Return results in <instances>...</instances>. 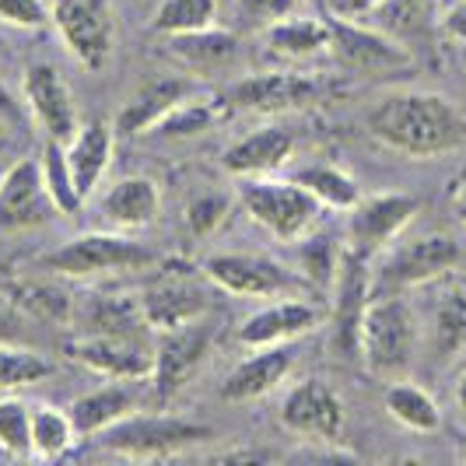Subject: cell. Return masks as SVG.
I'll return each instance as SVG.
<instances>
[{"label":"cell","mask_w":466,"mask_h":466,"mask_svg":"<svg viewBox=\"0 0 466 466\" xmlns=\"http://www.w3.org/2000/svg\"><path fill=\"white\" fill-rule=\"evenodd\" d=\"M299 0H238V7L249 15V18H259V22H278L284 15H291Z\"/></svg>","instance_id":"7bdbcfd3"},{"label":"cell","mask_w":466,"mask_h":466,"mask_svg":"<svg viewBox=\"0 0 466 466\" xmlns=\"http://www.w3.org/2000/svg\"><path fill=\"white\" fill-rule=\"evenodd\" d=\"M463 463H466V452H463Z\"/></svg>","instance_id":"f907efd6"},{"label":"cell","mask_w":466,"mask_h":466,"mask_svg":"<svg viewBox=\"0 0 466 466\" xmlns=\"http://www.w3.org/2000/svg\"><path fill=\"white\" fill-rule=\"evenodd\" d=\"M365 127L382 147L418 162L452 155L466 144L463 109L445 95L420 88L386 92L365 113Z\"/></svg>","instance_id":"6da1fadb"},{"label":"cell","mask_w":466,"mask_h":466,"mask_svg":"<svg viewBox=\"0 0 466 466\" xmlns=\"http://www.w3.org/2000/svg\"><path fill=\"white\" fill-rule=\"evenodd\" d=\"M168 49L193 74H214V70H225L238 56V39L228 28L210 25V28L187 32V35H168Z\"/></svg>","instance_id":"4316f807"},{"label":"cell","mask_w":466,"mask_h":466,"mask_svg":"<svg viewBox=\"0 0 466 466\" xmlns=\"http://www.w3.org/2000/svg\"><path fill=\"white\" fill-rule=\"evenodd\" d=\"M329 295H333V302H329V323H333L329 348H337L340 358H358V329H361L365 309L375 295L369 257L344 246V257L337 267V278L329 284Z\"/></svg>","instance_id":"8fae6325"},{"label":"cell","mask_w":466,"mask_h":466,"mask_svg":"<svg viewBox=\"0 0 466 466\" xmlns=\"http://www.w3.org/2000/svg\"><path fill=\"white\" fill-rule=\"evenodd\" d=\"M439 4L442 0H382L369 18L382 32L397 35L400 43H410V39H424L431 28H439V18H442Z\"/></svg>","instance_id":"f546056e"},{"label":"cell","mask_w":466,"mask_h":466,"mask_svg":"<svg viewBox=\"0 0 466 466\" xmlns=\"http://www.w3.org/2000/svg\"><path fill=\"white\" fill-rule=\"evenodd\" d=\"M210 340H214V329H210L204 316L189 319V323L176 329H162V340L155 344V372H151L155 397L172 400L187 386L189 379L197 375V369L204 365Z\"/></svg>","instance_id":"4fadbf2b"},{"label":"cell","mask_w":466,"mask_h":466,"mask_svg":"<svg viewBox=\"0 0 466 466\" xmlns=\"http://www.w3.org/2000/svg\"><path fill=\"white\" fill-rule=\"evenodd\" d=\"M340 257H344V242H329L327 235H305V238H299L295 270L316 291H329V284L337 278V267H340Z\"/></svg>","instance_id":"e575fe53"},{"label":"cell","mask_w":466,"mask_h":466,"mask_svg":"<svg viewBox=\"0 0 466 466\" xmlns=\"http://www.w3.org/2000/svg\"><path fill=\"white\" fill-rule=\"evenodd\" d=\"M228 208H232V200H228V197H218V193L193 200V204H189V210H187L189 232H193V235L218 232V228L225 225V218H228Z\"/></svg>","instance_id":"60d3db41"},{"label":"cell","mask_w":466,"mask_h":466,"mask_svg":"<svg viewBox=\"0 0 466 466\" xmlns=\"http://www.w3.org/2000/svg\"><path fill=\"white\" fill-rule=\"evenodd\" d=\"M418 197L410 193H372L361 197L348 210V249L361 257H379L382 249H390L400 235L410 228V221L418 218Z\"/></svg>","instance_id":"30bf717a"},{"label":"cell","mask_w":466,"mask_h":466,"mask_svg":"<svg viewBox=\"0 0 466 466\" xmlns=\"http://www.w3.org/2000/svg\"><path fill=\"white\" fill-rule=\"evenodd\" d=\"M60 210L43 187L39 158H22L0 176V235L32 232Z\"/></svg>","instance_id":"5bb4252c"},{"label":"cell","mask_w":466,"mask_h":466,"mask_svg":"<svg viewBox=\"0 0 466 466\" xmlns=\"http://www.w3.org/2000/svg\"><path fill=\"white\" fill-rule=\"evenodd\" d=\"M439 28L452 43L466 46V0H449L442 7V18H439Z\"/></svg>","instance_id":"ee69618b"},{"label":"cell","mask_w":466,"mask_h":466,"mask_svg":"<svg viewBox=\"0 0 466 466\" xmlns=\"http://www.w3.org/2000/svg\"><path fill=\"white\" fill-rule=\"evenodd\" d=\"M428 344L439 361H452L466 350V288L456 284L449 288L431 309V327H428Z\"/></svg>","instance_id":"f1b7e54d"},{"label":"cell","mask_w":466,"mask_h":466,"mask_svg":"<svg viewBox=\"0 0 466 466\" xmlns=\"http://www.w3.org/2000/svg\"><path fill=\"white\" fill-rule=\"evenodd\" d=\"M291 155H295V134L288 127H263V130H253V134L228 144L221 165H225V172H232L235 179L274 176L280 165H288Z\"/></svg>","instance_id":"7402d4cb"},{"label":"cell","mask_w":466,"mask_h":466,"mask_svg":"<svg viewBox=\"0 0 466 466\" xmlns=\"http://www.w3.org/2000/svg\"><path fill=\"white\" fill-rule=\"evenodd\" d=\"M327 319V309L312 299H274L270 305L257 309L253 316L242 319L238 327V344L242 348H274V344H288L302 333H312L316 327H323Z\"/></svg>","instance_id":"ac0fdd59"},{"label":"cell","mask_w":466,"mask_h":466,"mask_svg":"<svg viewBox=\"0 0 466 466\" xmlns=\"http://www.w3.org/2000/svg\"><path fill=\"white\" fill-rule=\"evenodd\" d=\"M67 147V162H70V176H74V187L81 193V200H88L102 176L109 172L113 165V147H116V134L109 130V123H85L77 127V134L64 144Z\"/></svg>","instance_id":"cb8c5ba5"},{"label":"cell","mask_w":466,"mask_h":466,"mask_svg":"<svg viewBox=\"0 0 466 466\" xmlns=\"http://www.w3.org/2000/svg\"><path fill=\"white\" fill-rule=\"evenodd\" d=\"M295 365V354L288 344H274V348H253L249 358H242L235 365L225 386H221V400L225 403H249L267 393H274L280 382L288 379Z\"/></svg>","instance_id":"ffe728a7"},{"label":"cell","mask_w":466,"mask_h":466,"mask_svg":"<svg viewBox=\"0 0 466 466\" xmlns=\"http://www.w3.org/2000/svg\"><path fill=\"white\" fill-rule=\"evenodd\" d=\"M379 270H372L375 295H403L410 288H424L460 267V246L445 232H420L403 238L400 235L390 249L379 253Z\"/></svg>","instance_id":"3957f363"},{"label":"cell","mask_w":466,"mask_h":466,"mask_svg":"<svg viewBox=\"0 0 466 466\" xmlns=\"http://www.w3.org/2000/svg\"><path fill=\"white\" fill-rule=\"evenodd\" d=\"M280 424L302 439L337 442L344 431V400L323 379H305L280 400Z\"/></svg>","instance_id":"2e32d148"},{"label":"cell","mask_w":466,"mask_h":466,"mask_svg":"<svg viewBox=\"0 0 466 466\" xmlns=\"http://www.w3.org/2000/svg\"><path fill=\"white\" fill-rule=\"evenodd\" d=\"M0 452L32 456V407L18 397L0 400Z\"/></svg>","instance_id":"f35d334b"},{"label":"cell","mask_w":466,"mask_h":466,"mask_svg":"<svg viewBox=\"0 0 466 466\" xmlns=\"http://www.w3.org/2000/svg\"><path fill=\"white\" fill-rule=\"evenodd\" d=\"M77 442V428L67 410L39 403L32 407V456L35 460H60Z\"/></svg>","instance_id":"836d02e7"},{"label":"cell","mask_w":466,"mask_h":466,"mask_svg":"<svg viewBox=\"0 0 466 466\" xmlns=\"http://www.w3.org/2000/svg\"><path fill=\"white\" fill-rule=\"evenodd\" d=\"M162 210V193L155 187V179L147 176H127L109 187V193L98 200V218L102 225H109L113 232H134L155 225Z\"/></svg>","instance_id":"603a6c76"},{"label":"cell","mask_w":466,"mask_h":466,"mask_svg":"<svg viewBox=\"0 0 466 466\" xmlns=\"http://www.w3.org/2000/svg\"><path fill=\"white\" fill-rule=\"evenodd\" d=\"M74 323L81 333H140L144 312L140 299L127 295H88L74 305Z\"/></svg>","instance_id":"83f0119b"},{"label":"cell","mask_w":466,"mask_h":466,"mask_svg":"<svg viewBox=\"0 0 466 466\" xmlns=\"http://www.w3.org/2000/svg\"><path fill=\"white\" fill-rule=\"evenodd\" d=\"M218 119H221V109H218L210 98L193 95V98H187L183 106H176V109L155 127V134H162V137H189V134L210 130Z\"/></svg>","instance_id":"74e56055"},{"label":"cell","mask_w":466,"mask_h":466,"mask_svg":"<svg viewBox=\"0 0 466 466\" xmlns=\"http://www.w3.org/2000/svg\"><path fill=\"white\" fill-rule=\"evenodd\" d=\"M22 92H25V106L32 119L46 130L49 140H60L67 144L81 119H77V106H74V92L70 85L64 81V74L53 67V64H28L25 67V81H22Z\"/></svg>","instance_id":"e0dca14e"},{"label":"cell","mask_w":466,"mask_h":466,"mask_svg":"<svg viewBox=\"0 0 466 466\" xmlns=\"http://www.w3.org/2000/svg\"><path fill=\"white\" fill-rule=\"evenodd\" d=\"M418 312L403 295H372L358 329V361L379 379H400L414 365Z\"/></svg>","instance_id":"7a4b0ae2"},{"label":"cell","mask_w":466,"mask_h":466,"mask_svg":"<svg viewBox=\"0 0 466 466\" xmlns=\"http://www.w3.org/2000/svg\"><path fill=\"white\" fill-rule=\"evenodd\" d=\"M238 204L270 238L295 246L319 221V204L295 179L274 176H246L238 179Z\"/></svg>","instance_id":"277c9868"},{"label":"cell","mask_w":466,"mask_h":466,"mask_svg":"<svg viewBox=\"0 0 466 466\" xmlns=\"http://www.w3.org/2000/svg\"><path fill=\"white\" fill-rule=\"evenodd\" d=\"M140 312H144L147 327L176 329L208 312V291L187 274H162L155 284L144 288Z\"/></svg>","instance_id":"d6986e66"},{"label":"cell","mask_w":466,"mask_h":466,"mask_svg":"<svg viewBox=\"0 0 466 466\" xmlns=\"http://www.w3.org/2000/svg\"><path fill=\"white\" fill-rule=\"evenodd\" d=\"M155 263V253L119 232H88L74 235L64 246L43 257V267L60 278H102V274H123V270H144Z\"/></svg>","instance_id":"52a82bcc"},{"label":"cell","mask_w":466,"mask_h":466,"mask_svg":"<svg viewBox=\"0 0 466 466\" xmlns=\"http://www.w3.org/2000/svg\"><path fill=\"white\" fill-rule=\"evenodd\" d=\"M263 46L280 60H316L329 53V18L284 15L278 22L263 25Z\"/></svg>","instance_id":"484cf974"},{"label":"cell","mask_w":466,"mask_h":466,"mask_svg":"<svg viewBox=\"0 0 466 466\" xmlns=\"http://www.w3.org/2000/svg\"><path fill=\"white\" fill-rule=\"evenodd\" d=\"M382 0H337V15L344 18H369Z\"/></svg>","instance_id":"bcb514c9"},{"label":"cell","mask_w":466,"mask_h":466,"mask_svg":"<svg viewBox=\"0 0 466 466\" xmlns=\"http://www.w3.org/2000/svg\"><path fill=\"white\" fill-rule=\"evenodd\" d=\"M460 214H463V225H466V210H460Z\"/></svg>","instance_id":"681fc988"},{"label":"cell","mask_w":466,"mask_h":466,"mask_svg":"<svg viewBox=\"0 0 466 466\" xmlns=\"http://www.w3.org/2000/svg\"><path fill=\"white\" fill-rule=\"evenodd\" d=\"M22 305L32 309V312H39V316H46V319H53V316L56 319H67L70 312H74V302H70L64 291L49 288V284H25Z\"/></svg>","instance_id":"b9f144b4"},{"label":"cell","mask_w":466,"mask_h":466,"mask_svg":"<svg viewBox=\"0 0 466 466\" xmlns=\"http://www.w3.org/2000/svg\"><path fill=\"white\" fill-rule=\"evenodd\" d=\"M39 176H43V187H46V193L53 197V204H56V210L64 218H70V214H77V210L85 208L81 193L74 187V176H70L67 147L60 140L46 137L43 151H39Z\"/></svg>","instance_id":"d6a6232c"},{"label":"cell","mask_w":466,"mask_h":466,"mask_svg":"<svg viewBox=\"0 0 466 466\" xmlns=\"http://www.w3.org/2000/svg\"><path fill=\"white\" fill-rule=\"evenodd\" d=\"M197 95V85L189 77H158L151 85H144L116 116V134L123 137H137V134H155V127L162 123L176 106H183L187 98Z\"/></svg>","instance_id":"44dd1931"},{"label":"cell","mask_w":466,"mask_h":466,"mask_svg":"<svg viewBox=\"0 0 466 466\" xmlns=\"http://www.w3.org/2000/svg\"><path fill=\"white\" fill-rule=\"evenodd\" d=\"M49 372H53V365L43 354L0 344V393H15V390H25L32 382H43Z\"/></svg>","instance_id":"8d00e7d4"},{"label":"cell","mask_w":466,"mask_h":466,"mask_svg":"<svg viewBox=\"0 0 466 466\" xmlns=\"http://www.w3.org/2000/svg\"><path fill=\"white\" fill-rule=\"evenodd\" d=\"M137 407V393L123 379H113V382H106V386H98L92 393L74 400L67 407V414L74 420V428H77V439H88V435H102L116 420L130 418Z\"/></svg>","instance_id":"d4e9b609"},{"label":"cell","mask_w":466,"mask_h":466,"mask_svg":"<svg viewBox=\"0 0 466 466\" xmlns=\"http://www.w3.org/2000/svg\"><path fill=\"white\" fill-rule=\"evenodd\" d=\"M49 22L85 70H102L116 49V11L109 0H49Z\"/></svg>","instance_id":"ba28073f"},{"label":"cell","mask_w":466,"mask_h":466,"mask_svg":"<svg viewBox=\"0 0 466 466\" xmlns=\"http://www.w3.org/2000/svg\"><path fill=\"white\" fill-rule=\"evenodd\" d=\"M67 350L74 361L102 379L137 382L155 372V348H147L140 333H81Z\"/></svg>","instance_id":"7c38bea8"},{"label":"cell","mask_w":466,"mask_h":466,"mask_svg":"<svg viewBox=\"0 0 466 466\" xmlns=\"http://www.w3.org/2000/svg\"><path fill=\"white\" fill-rule=\"evenodd\" d=\"M456 403H460V410L466 414V372L460 375V382H456Z\"/></svg>","instance_id":"7dc6e473"},{"label":"cell","mask_w":466,"mask_h":466,"mask_svg":"<svg viewBox=\"0 0 466 466\" xmlns=\"http://www.w3.org/2000/svg\"><path fill=\"white\" fill-rule=\"evenodd\" d=\"M0 25L35 32L49 25V0H0Z\"/></svg>","instance_id":"ab89813d"},{"label":"cell","mask_w":466,"mask_h":466,"mask_svg":"<svg viewBox=\"0 0 466 466\" xmlns=\"http://www.w3.org/2000/svg\"><path fill=\"white\" fill-rule=\"evenodd\" d=\"M218 25V0H162L151 28L162 35H187Z\"/></svg>","instance_id":"d590c367"},{"label":"cell","mask_w":466,"mask_h":466,"mask_svg":"<svg viewBox=\"0 0 466 466\" xmlns=\"http://www.w3.org/2000/svg\"><path fill=\"white\" fill-rule=\"evenodd\" d=\"M319 77L316 74H299V70H267V74H249L235 81L228 92V106L242 113H291L305 109L319 98Z\"/></svg>","instance_id":"9a60e30c"},{"label":"cell","mask_w":466,"mask_h":466,"mask_svg":"<svg viewBox=\"0 0 466 466\" xmlns=\"http://www.w3.org/2000/svg\"><path fill=\"white\" fill-rule=\"evenodd\" d=\"M329 56L350 74H386L414 64V53L379 25L333 15L329 18Z\"/></svg>","instance_id":"9c48e42d"},{"label":"cell","mask_w":466,"mask_h":466,"mask_svg":"<svg viewBox=\"0 0 466 466\" xmlns=\"http://www.w3.org/2000/svg\"><path fill=\"white\" fill-rule=\"evenodd\" d=\"M214 439V428L200 420L172 418V414H140L116 420L98 435V445L123 460H168L193 445Z\"/></svg>","instance_id":"5b68a950"},{"label":"cell","mask_w":466,"mask_h":466,"mask_svg":"<svg viewBox=\"0 0 466 466\" xmlns=\"http://www.w3.org/2000/svg\"><path fill=\"white\" fill-rule=\"evenodd\" d=\"M456 208L466 210V179H460V187H456Z\"/></svg>","instance_id":"c3c4849f"},{"label":"cell","mask_w":466,"mask_h":466,"mask_svg":"<svg viewBox=\"0 0 466 466\" xmlns=\"http://www.w3.org/2000/svg\"><path fill=\"white\" fill-rule=\"evenodd\" d=\"M386 410H390V418L403 424L407 431H420V435H428V431H439L442 428V410H439V403L435 397L428 393V390H420L414 382H393L390 390H386Z\"/></svg>","instance_id":"1f68e13d"},{"label":"cell","mask_w":466,"mask_h":466,"mask_svg":"<svg viewBox=\"0 0 466 466\" xmlns=\"http://www.w3.org/2000/svg\"><path fill=\"white\" fill-rule=\"evenodd\" d=\"M25 119V113H22V102L11 95V88L0 81V123H7V127H18Z\"/></svg>","instance_id":"f6af8a7d"},{"label":"cell","mask_w":466,"mask_h":466,"mask_svg":"<svg viewBox=\"0 0 466 466\" xmlns=\"http://www.w3.org/2000/svg\"><path fill=\"white\" fill-rule=\"evenodd\" d=\"M204 278L235 299H299L316 291L295 267L263 253H214L204 259Z\"/></svg>","instance_id":"8992f818"},{"label":"cell","mask_w":466,"mask_h":466,"mask_svg":"<svg viewBox=\"0 0 466 466\" xmlns=\"http://www.w3.org/2000/svg\"><path fill=\"white\" fill-rule=\"evenodd\" d=\"M295 183L305 193H312V200L319 208H329V210H344L348 214L361 200L358 179L350 172H344L340 165H305L302 172H295Z\"/></svg>","instance_id":"4dcf8cb0"}]
</instances>
